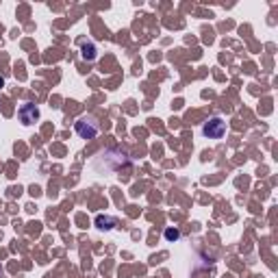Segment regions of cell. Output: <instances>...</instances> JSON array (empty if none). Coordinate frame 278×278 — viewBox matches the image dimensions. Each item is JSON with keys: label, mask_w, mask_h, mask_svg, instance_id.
<instances>
[{"label": "cell", "mask_w": 278, "mask_h": 278, "mask_svg": "<svg viewBox=\"0 0 278 278\" xmlns=\"http://www.w3.org/2000/svg\"><path fill=\"white\" fill-rule=\"evenodd\" d=\"M104 159V168L111 170V172H118V170L126 168V165H131V159H128L126 152L122 150H104L103 155H100Z\"/></svg>", "instance_id": "obj_1"}, {"label": "cell", "mask_w": 278, "mask_h": 278, "mask_svg": "<svg viewBox=\"0 0 278 278\" xmlns=\"http://www.w3.org/2000/svg\"><path fill=\"white\" fill-rule=\"evenodd\" d=\"M74 131H76V135L81 139H94L96 135H98L100 126L98 122H96L91 115H83V118L76 120V124H74Z\"/></svg>", "instance_id": "obj_2"}, {"label": "cell", "mask_w": 278, "mask_h": 278, "mask_svg": "<svg viewBox=\"0 0 278 278\" xmlns=\"http://www.w3.org/2000/svg\"><path fill=\"white\" fill-rule=\"evenodd\" d=\"M202 135L207 139H222L226 135V122L222 118H217V115H213L202 124Z\"/></svg>", "instance_id": "obj_3"}, {"label": "cell", "mask_w": 278, "mask_h": 278, "mask_svg": "<svg viewBox=\"0 0 278 278\" xmlns=\"http://www.w3.org/2000/svg\"><path fill=\"white\" fill-rule=\"evenodd\" d=\"M17 115H20V122L24 126H31V124H35L39 120V106L35 103H24L17 109Z\"/></svg>", "instance_id": "obj_4"}, {"label": "cell", "mask_w": 278, "mask_h": 278, "mask_svg": "<svg viewBox=\"0 0 278 278\" xmlns=\"http://www.w3.org/2000/svg\"><path fill=\"white\" fill-rule=\"evenodd\" d=\"M81 57L85 59V61H96V59H98V46H96L94 41H83Z\"/></svg>", "instance_id": "obj_5"}, {"label": "cell", "mask_w": 278, "mask_h": 278, "mask_svg": "<svg viewBox=\"0 0 278 278\" xmlns=\"http://www.w3.org/2000/svg\"><path fill=\"white\" fill-rule=\"evenodd\" d=\"M115 224H118V220H115L113 215H96V226H98L100 230H111V228H115Z\"/></svg>", "instance_id": "obj_6"}, {"label": "cell", "mask_w": 278, "mask_h": 278, "mask_svg": "<svg viewBox=\"0 0 278 278\" xmlns=\"http://www.w3.org/2000/svg\"><path fill=\"white\" fill-rule=\"evenodd\" d=\"M165 239H168V242H178V239H180V230L178 228H172V226H170V228H165Z\"/></svg>", "instance_id": "obj_7"}, {"label": "cell", "mask_w": 278, "mask_h": 278, "mask_svg": "<svg viewBox=\"0 0 278 278\" xmlns=\"http://www.w3.org/2000/svg\"><path fill=\"white\" fill-rule=\"evenodd\" d=\"M2 87H4V78L0 76V89H2Z\"/></svg>", "instance_id": "obj_8"}, {"label": "cell", "mask_w": 278, "mask_h": 278, "mask_svg": "<svg viewBox=\"0 0 278 278\" xmlns=\"http://www.w3.org/2000/svg\"><path fill=\"white\" fill-rule=\"evenodd\" d=\"M0 276H2V270H0Z\"/></svg>", "instance_id": "obj_9"}]
</instances>
